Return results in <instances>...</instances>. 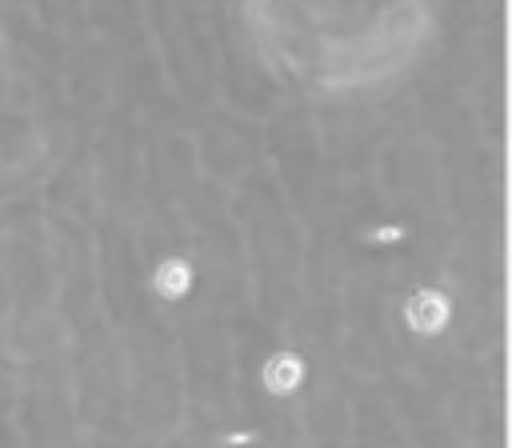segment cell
<instances>
[{
	"instance_id": "obj_1",
	"label": "cell",
	"mask_w": 512,
	"mask_h": 448,
	"mask_svg": "<svg viewBox=\"0 0 512 448\" xmlns=\"http://www.w3.org/2000/svg\"><path fill=\"white\" fill-rule=\"evenodd\" d=\"M452 320V304L444 292L436 288H416L408 300H404V324L416 332V336H440Z\"/></svg>"
},
{
	"instance_id": "obj_2",
	"label": "cell",
	"mask_w": 512,
	"mask_h": 448,
	"mask_svg": "<svg viewBox=\"0 0 512 448\" xmlns=\"http://www.w3.org/2000/svg\"><path fill=\"white\" fill-rule=\"evenodd\" d=\"M304 376H308V364H304V356H296V352H272V356L264 360V368H260V384H264L272 396H292V392L304 384Z\"/></svg>"
},
{
	"instance_id": "obj_3",
	"label": "cell",
	"mask_w": 512,
	"mask_h": 448,
	"mask_svg": "<svg viewBox=\"0 0 512 448\" xmlns=\"http://www.w3.org/2000/svg\"><path fill=\"white\" fill-rule=\"evenodd\" d=\"M152 292L160 300H184L192 292V264L184 256H164L152 272Z\"/></svg>"
}]
</instances>
